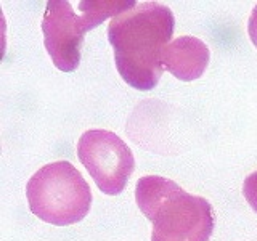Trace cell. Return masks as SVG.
Here are the masks:
<instances>
[{
	"label": "cell",
	"mask_w": 257,
	"mask_h": 241,
	"mask_svg": "<svg viewBox=\"0 0 257 241\" xmlns=\"http://www.w3.org/2000/svg\"><path fill=\"white\" fill-rule=\"evenodd\" d=\"M77 156L104 195H119L131 179L135 159L128 145L111 131L90 129L80 135Z\"/></svg>",
	"instance_id": "obj_5"
},
{
	"label": "cell",
	"mask_w": 257,
	"mask_h": 241,
	"mask_svg": "<svg viewBox=\"0 0 257 241\" xmlns=\"http://www.w3.org/2000/svg\"><path fill=\"white\" fill-rule=\"evenodd\" d=\"M80 15L68 0H48L42 20L44 44L53 64L64 72L74 71L80 63V48L88 29L104 20L131 10L134 0H84Z\"/></svg>",
	"instance_id": "obj_3"
},
{
	"label": "cell",
	"mask_w": 257,
	"mask_h": 241,
	"mask_svg": "<svg viewBox=\"0 0 257 241\" xmlns=\"http://www.w3.org/2000/svg\"><path fill=\"white\" fill-rule=\"evenodd\" d=\"M135 201L153 223L151 241H209L214 231L212 206L166 177L139 179Z\"/></svg>",
	"instance_id": "obj_2"
},
{
	"label": "cell",
	"mask_w": 257,
	"mask_h": 241,
	"mask_svg": "<svg viewBox=\"0 0 257 241\" xmlns=\"http://www.w3.org/2000/svg\"><path fill=\"white\" fill-rule=\"evenodd\" d=\"M247 32H249V37H251V40H252V44L257 47V5L254 7V10L251 13V18H249Z\"/></svg>",
	"instance_id": "obj_8"
},
{
	"label": "cell",
	"mask_w": 257,
	"mask_h": 241,
	"mask_svg": "<svg viewBox=\"0 0 257 241\" xmlns=\"http://www.w3.org/2000/svg\"><path fill=\"white\" fill-rule=\"evenodd\" d=\"M174 13L164 4L142 2L111 20L108 39L125 82L147 92L163 76L161 55L174 34Z\"/></svg>",
	"instance_id": "obj_1"
},
{
	"label": "cell",
	"mask_w": 257,
	"mask_h": 241,
	"mask_svg": "<svg viewBox=\"0 0 257 241\" xmlns=\"http://www.w3.org/2000/svg\"><path fill=\"white\" fill-rule=\"evenodd\" d=\"M211 52L203 40L193 36H183L172 40L164 48L161 63L174 77L183 82H191L203 76Z\"/></svg>",
	"instance_id": "obj_6"
},
{
	"label": "cell",
	"mask_w": 257,
	"mask_h": 241,
	"mask_svg": "<svg viewBox=\"0 0 257 241\" xmlns=\"http://www.w3.org/2000/svg\"><path fill=\"white\" fill-rule=\"evenodd\" d=\"M243 193H244V198L247 199L249 206H251L254 211L257 212V171L252 172L244 180Z\"/></svg>",
	"instance_id": "obj_7"
},
{
	"label": "cell",
	"mask_w": 257,
	"mask_h": 241,
	"mask_svg": "<svg viewBox=\"0 0 257 241\" xmlns=\"http://www.w3.org/2000/svg\"><path fill=\"white\" fill-rule=\"evenodd\" d=\"M26 198L32 214L58 227L80 222L92 206L90 187L68 161L40 167L26 185Z\"/></svg>",
	"instance_id": "obj_4"
}]
</instances>
